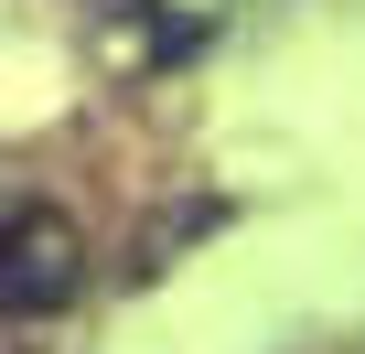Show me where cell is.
Returning a JSON list of instances; mask_svg holds the SVG:
<instances>
[{
	"mask_svg": "<svg viewBox=\"0 0 365 354\" xmlns=\"http://www.w3.org/2000/svg\"><path fill=\"white\" fill-rule=\"evenodd\" d=\"M76 279H86V247H76V226L65 215H11L0 226V311L11 322H43V311H65L76 301Z\"/></svg>",
	"mask_w": 365,
	"mask_h": 354,
	"instance_id": "obj_1",
	"label": "cell"
}]
</instances>
